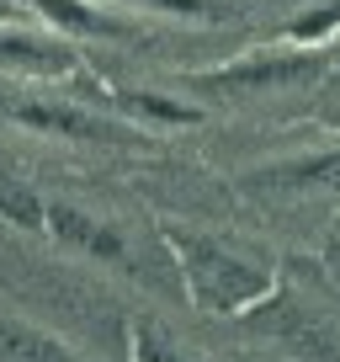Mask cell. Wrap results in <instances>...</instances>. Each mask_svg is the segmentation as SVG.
I'll use <instances>...</instances> for the list:
<instances>
[{
  "mask_svg": "<svg viewBox=\"0 0 340 362\" xmlns=\"http://www.w3.org/2000/svg\"><path fill=\"white\" fill-rule=\"evenodd\" d=\"M335 33H340V0H319V6H308L303 16H293L277 33V43H298L303 54H319Z\"/></svg>",
  "mask_w": 340,
  "mask_h": 362,
  "instance_id": "cell-9",
  "label": "cell"
},
{
  "mask_svg": "<svg viewBox=\"0 0 340 362\" xmlns=\"http://www.w3.org/2000/svg\"><path fill=\"white\" fill-rule=\"evenodd\" d=\"M250 187H340V149H319V155H298V160H277V165L250 170Z\"/></svg>",
  "mask_w": 340,
  "mask_h": 362,
  "instance_id": "cell-7",
  "label": "cell"
},
{
  "mask_svg": "<svg viewBox=\"0 0 340 362\" xmlns=\"http://www.w3.org/2000/svg\"><path fill=\"white\" fill-rule=\"evenodd\" d=\"M165 245L176 250V267H181V277H186V293H192L202 309L239 315V309H250V304H261V298L277 293V272L266 267L261 256H245V250L224 245V240L170 229Z\"/></svg>",
  "mask_w": 340,
  "mask_h": 362,
  "instance_id": "cell-1",
  "label": "cell"
},
{
  "mask_svg": "<svg viewBox=\"0 0 340 362\" xmlns=\"http://www.w3.org/2000/svg\"><path fill=\"white\" fill-rule=\"evenodd\" d=\"M128 351H133V362H192L154 320H133L128 325Z\"/></svg>",
  "mask_w": 340,
  "mask_h": 362,
  "instance_id": "cell-12",
  "label": "cell"
},
{
  "mask_svg": "<svg viewBox=\"0 0 340 362\" xmlns=\"http://www.w3.org/2000/svg\"><path fill=\"white\" fill-rule=\"evenodd\" d=\"M0 218L16 224V229H48V203L32 192V187L0 176Z\"/></svg>",
  "mask_w": 340,
  "mask_h": 362,
  "instance_id": "cell-11",
  "label": "cell"
},
{
  "mask_svg": "<svg viewBox=\"0 0 340 362\" xmlns=\"http://www.w3.org/2000/svg\"><path fill=\"white\" fill-rule=\"evenodd\" d=\"M0 117L6 123H22L32 134L48 139H85V144H144L133 123H112L102 112H85V107L69 102H37V96H0Z\"/></svg>",
  "mask_w": 340,
  "mask_h": 362,
  "instance_id": "cell-3",
  "label": "cell"
},
{
  "mask_svg": "<svg viewBox=\"0 0 340 362\" xmlns=\"http://www.w3.org/2000/svg\"><path fill=\"white\" fill-rule=\"evenodd\" d=\"M123 107L133 117H149V123H165V128H186V123H202V107L181 102V96H159V90H123Z\"/></svg>",
  "mask_w": 340,
  "mask_h": 362,
  "instance_id": "cell-10",
  "label": "cell"
},
{
  "mask_svg": "<svg viewBox=\"0 0 340 362\" xmlns=\"http://www.w3.org/2000/svg\"><path fill=\"white\" fill-rule=\"evenodd\" d=\"M11 11H16V6H6V0H0V16H11Z\"/></svg>",
  "mask_w": 340,
  "mask_h": 362,
  "instance_id": "cell-14",
  "label": "cell"
},
{
  "mask_svg": "<svg viewBox=\"0 0 340 362\" xmlns=\"http://www.w3.org/2000/svg\"><path fill=\"white\" fill-rule=\"evenodd\" d=\"M329 86H335V90H340V69H335V75H329Z\"/></svg>",
  "mask_w": 340,
  "mask_h": 362,
  "instance_id": "cell-15",
  "label": "cell"
},
{
  "mask_svg": "<svg viewBox=\"0 0 340 362\" xmlns=\"http://www.w3.org/2000/svg\"><path fill=\"white\" fill-rule=\"evenodd\" d=\"M138 11H159V16H181V22H229L234 6L229 0H123Z\"/></svg>",
  "mask_w": 340,
  "mask_h": 362,
  "instance_id": "cell-13",
  "label": "cell"
},
{
  "mask_svg": "<svg viewBox=\"0 0 340 362\" xmlns=\"http://www.w3.org/2000/svg\"><path fill=\"white\" fill-rule=\"evenodd\" d=\"M0 362H80L59 336L22 320H0Z\"/></svg>",
  "mask_w": 340,
  "mask_h": 362,
  "instance_id": "cell-8",
  "label": "cell"
},
{
  "mask_svg": "<svg viewBox=\"0 0 340 362\" xmlns=\"http://www.w3.org/2000/svg\"><path fill=\"white\" fill-rule=\"evenodd\" d=\"M329 75L324 54H250L234 64L186 75L192 90H218V96H250V90H287V86H314Z\"/></svg>",
  "mask_w": 340,
  "mask_h": 362,
  "instance_id": "cell-2",
  "label": "cell"
},
{
  "mask_svg": "<svg viewBox=\"0 0 340 362\" xmlns=\"http://www.w3.org/2000/svg\"><path fill=\"white\" fill-rule=\"evenodd\" d=\"M27 6H32L48 27H59L64 37H96V43H128V37H133V27H128L123 16L102 11L91 0H27Z\"/></svg>",
  "mask_w": 340,
  "mask_h": 362,
  "instance_id": "cell-6",
  "label": "cell"
},
{
  "mask_svg": "<svg viewBox=\"0 0 340 362\" xmlns=\"http://www.w3.org/2000/svg\"><path fill=\"white\" fill-rule=\"evenodd\" d=\"M0 69H16V75H32V80H64L80 69V59L54 33H27L16 22H0Z\"/></svg>",
  "mask_w": 340,
  "mask_h": 362,
  "instance_id": "cell-4",
  "label": "cell"
},
{
  "mask_svg": "<svg viewBox=\"0 0 340 362\" xmlns=\"http://www.w3.org/2000/svg\"><path fill=\"white\" fill-rule=\"evenodd\" d=\"M48 235L64 250H80L85 261H128V240L117 235L107 218L80 214L69 203H48Z\"/></svg>",
  "mask_w": 340,
  "mask_h": 362,
  "instance_id": "cell-5",
  "label": "cell"
}]
</instances>
